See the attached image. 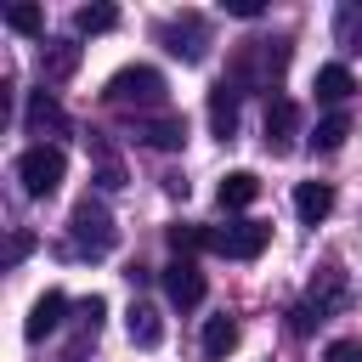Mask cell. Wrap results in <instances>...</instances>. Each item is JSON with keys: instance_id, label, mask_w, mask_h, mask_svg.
Listing matches in <instances>:
<instances>
[{"instance_id": "19", "label": "cell", "mask_w": 362, "mask_h": 362, "mask_svg": "<svg viewBox=\"0 0 362 362\" xmlns=\"http://www.w3.org/2000/svg\"><path fill=\"white\" fill-rule=\"evenodd\" d=\"M345 136H351V119H345V113H328V119H317L311 147H317V153H339V147H345Z\"/></svg>"}, {"instance_id": "13", "label": "cell", "mask_w": 362, "mask_h": 362, "mask_svg": "<svg viewBox=\"0 0 362 362\" xmlns=\"http://www.w3.org/2000/svg\"><path fill=\"white\" fill-rule=\"evenodd\" d=\"M124 328H130V345H141V351H153L158 339H164V317L153 311V305H130V317H124Z\"/></svg>"}, {"instance_id": "9", "label": "cell", "mask_w": 362, "mask_h": 362, "mask_svg": "<svg viewBox=\"0 0 362 362\" xmlns=\"http://www.w3.org/2000/svg\"><path fill=\"white\" fill-rule=\"evenodd\" d=\"M62 311H68V294H62V288H45V294L34 300V311H28L23 334H28V339H45V334L62 322Z\"/></svg>"}, {"instance_id": "22", "label": "cell", "mask_w": 362, "mask_h": 362, "mask_svg": "<svg viewBox=\"0 0 362 362\" xmlns=\"http://www.w3.org/2000/svg\"><path fill=\"white\" fill-rule=\"evenodd\" d=\"M74 28L79 34H107V28H119V11L113 6H79L74 11Z\"/></svg>"}, {"instance_id": "1", "label": "cell", "mask_w": 362, "mask_h": 362, "mask_svg": "<svg viewBox=\"0 0 362 362\" xmlns=\"http://www.w3.org/2000/svg\"><path fill=\"white\" fill-rule=\"evenodd\" d=\"M62 175H68V158H62V147H51V141H34V147L17 158V181H23L28 198H51V192L62 187Z\"/></svg>"}, {"instance_id": "23", "label": "cell", "mask_w": 362, "mask_h": 362, "mask_svg": "<svg viewBox=\"0 0 362 362\" xmlns=\"http://www.w3.org/2000/svg\"><path fill=\"white\" fill-rule=\"evenodd\" d=\"M6 28H17V34H40L45 17H40V6H11V11H6Z\"/></svg>"}, {"instance_id": "11", "label": "cell", "mask_w": 362, "mask_h": 362, "mask_svg": "<svg viewBox=\"0 0 362 362\" xmlns=\"http://www.w3.org/2000/svg\"><path fill=\"white\" fill-rule=\"evenodd\" d=\"M328 209H334V187H328V181H300V187H294V215H300L305 226H317Z\"/></svg>"}, {"instance_id": "7", "label": "cell", "mask_w": 362, "mask_h": 362, "mask_svg": "<svg viewBox=\"0 0 362 362\" xmlns=\"http://www.w3.org/2000/svg\"><path fill=\"white\" fill-rule=\"evenodd\" d=\"M294 130H300V107L288 96H272V107H266V147L272 153H288L294 147Z\"/></svg>"}, {"instance_id": "26", "label": "cell", "mask_w": 362, "mask_h": 362, "mask_svg": "<svg viewBox=\"0 0 362 362\" xmlns=\"http://www.w3.org/2000/svg\"><path fill=\"white\" fill-rule=\"evenodd\" d=\"M119 181H124V175H119V170H113V164H102V175H96V187H102V192H113V187H119Z\"/></svg>"}, {"instance_id": "18", "label": "cell", "mask_w": 362, "mask_h": 362, "mask_svg": "<svg viewBox=\"0 0 362 362\" xmlns=\"http://www.w3.org/2000/svg\"><path fill=\"white\" fill-rule=\"evenodd\" d=\"M40 68H45V79H68V74L79 68V45H74V40H51V45L40 51Z\"/></svg>"}, {"instance_id": "2", "label": "cell", "mask_w": 362, "mask_h": 362, "mask_svg": "<svg viewBox=\"0 0 362 362\" xmlns=\"http://www.w3.org/2000/svg\"><path fill=\"white\" fill-rule=\"evenodd\" d=\"M113 107H158L164 102V74L158 68H119L113 79H107V90H102Z\"/></svg>"}, {"instance_id": "14", "label": "cell", "mask_w": 362, "mask_h": 362, "mask_svg": "<svg viewBox=\"0 0 362 362\" xmlns=\"http://www.w3.org/2000/svg\"><path fill=\"white\" fill-rule=\"evenodd\" d=\"M339 300H345V272H339V266H322V272L311 277V311L322 317V311H334Z\"/></svg>"}, {"instance_id": "15", "label": "cell", "mask_w": 362, "mask_h": 362, "mask_svg": "<svg viewBox=\"0 0 362 362\" xmlns=\"http://www.w3.org/2000/svg\"><path fill=\"white\" fill-rule=\"evenodd\" d=\"M356 90V79H351V68H339V62H328V68H317V102H328V107H339L345 96Z\"/></svg>"}, {"instance_id": "20", "label": "cell", "mask_w": 362, "mask_h": 362, "mask_svg": "<svg viewBox=\"0 0 362 362\" xmlns=\"http://www.w3.org/2000/svg\"><path fill=\"white\" fill-rule=\"evenodd\" d=\"M170 249H175V260H192L198 249H209V232L192 226V221H175V226H170Z\"/></svg>"}, {"instance_id": "21", "label": "cell", "mask_w": 362, "mask_h": 362, "mask_svg": "<svg viewBox=\"0 0 362 362\" xmlns=\"http://www.w3.org/2000/svg\"><path fill=\"white\" fill-rule=\"evenodd\" d=\"M334 40H339L345 51H362V6H356V0L339 6V17H334Z\"/></svg>"}, {"instance_id": "24", "label": "cell", "mask_w": 362, "mask_h": 362, "mask_svg": "<svg viewBox=\"0 0 362 362\" xmlns=\"http://www.w3.org/2000/svg\"><path fill=\"white\" fill-rule=\"evenodd\" d=\"M328 362H362V339H334L328 345Z\"/></svg>"}, {"instance_id": "16", "label": "cell", "mask_w": 362, "mask_h": 362, "mask_svg": "<svg viewBox=\"0 0 362 362\" xmlns=\"http://www.w3.org/2000/svg\"><path fill=\"white\" fill-rule=\"evenodd\" d=\"M260 198V181H255V170H232L226 181H221V209H249Z\"/></svg>"}, {"instance_id": "12", "label": "cell", "mask_w": 362, "mask_h": 362, "mask_svg": "<svg viewBox=\"0 0 362 362\" xmlns=\"http://www.w3.org/2000/svg\"><path fill=\"white\" fill-rule=\"evenodd\" d=\"M136 136H141L147 147L170 153V147H181V141H187V119H181V113H164V119H147V124H136Z\"/></svg>"}, {"instance_id": "10", "label": "cell", "mask_w": 362, "mask_h": 362, "mask_svg": "<svg viewBox=\"0 0 362 362\" xmlns=\"http://www.w3.org/2000/svg\"><path fill=\"white\" fill-rule=\"evenodd\" d=\"M209 130L221 141H232V130H238V85H226V79L209 90Z\"/></svg>"}, {"instance_id": "6", "label": "cell", "mask_w": 362, "mask_h": 362, "mask_svg": "<svg viewBox=\"0 0 362 362\" xmlns=\"http://www.w3.org/2000/svg\"><path fill=\"white\" fill-rule=\"evenodd\" d=\"M164 294H170L181 311H192V305L204 300V272H198L192 260H170V266H164Z\"/></svg>"}, {"instance_id": "25", "label": "cell", "mask_w": 362, "mask_h": 362, "mask_svg": "<svg viewBox=\"0 0 362 362\" xmlns=\"http://www.w3.org/2000/svg\"><path fill=\"white\" fill-rule=\"evenodd\" d=\"M232 17H260V0H226Z\"/></svg>"}, {"instance_id": "4", "label": "cell", "mask_w": 362, "mask_h": 362, "mask_svg": "<svg viewBox=\"0 0 362 362\" xmlns=\"http://www.w3.org/2000/svg\"><path fill=\"white\" fill-rule=\"evenodd\" d=\"M266 243H272V226L266 221H232V226H215L209 232V249L226 255V260H255Z\"/></svg>"}, {"instance_id": "3", "label": "cell", "mask_w": 362, "mask_h": 362, "mask_svg": "<svg viewBox=\"0 0 362 362\" xmlns=\"http://www.w3.org/2000/svg\"><path fill=\"white\" fill-rule=\"evenodd\" d=\"M68 226H74V249H79V255H107V249L119 243V226H113V215H107L96 198H79L74 215H68Z\"/></svg>"}, {"instance_id": "17", "label": "cell", "mask_w": 362, "mask_h": 362, "mask_svg": "<svg viewBox=\"0 0 362 362\" xmlns=\"http://www.w3.org/2000/svg\"><path fill=\"white\" fill-rule=\"evenodd\" d=\"M232 345H238V317H226V311H221V317H209V322H204V356H209V362H221Z\"/></svg>"}, {"instance_id": "8", "label": "cell", "mask_w": 362, "mask_h": 362, "mask_svg": "<svg viewBox=\"0 0 362 362\" xmlns=\"http://www.w3.org/2000/svg\"><path fill=\"white\" fill-rule=\"evenodd\" d=\"M23 119H28V136H62V130H68V113H62V102H57L51 90H34Z\"/></svg>"}, {"instance_id": "5", "label": "cell", "mask_w": 362, "mask_h": 362, "mask_svg": "<svg viewBox=\"0 0 362 362\" xmlns=\"http://www.w3.org/2000/svg\"><path fill=\"white\" fill-rule=\"evenodd\" d=\"M158 40H164V51L170 57H181V62H198L204 57V23L198 17H170V23H158Z\"/></svg>"}]
</instances>
